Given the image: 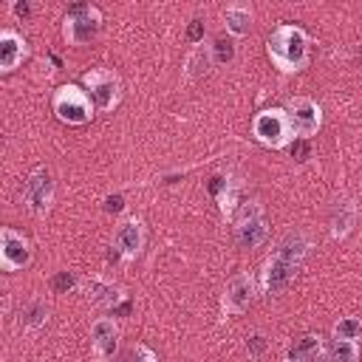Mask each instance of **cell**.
I'll use <instances>...</instances> for the list:
<instances>
[{"mask_svg": "<svg viewBox=\"0 0 362 362\" xmlns=\"http://www.w3.org/2000/svg\"><path fill=\"white\" fill-rule=\"evenodd\" d=\"M218 201H221V212L223 215H232L235 212V201H238V189L229 187V181H226V189L218 195Z\"/></svg>", "mask_w": 362, "mask_h": 362, "instance_id": "cell-25", "label": "cell"}, {"mask_svg": "<svg viewBox=\"0 0 362 362\" xmlns=\"http://www.w3.org/2000/svg\"><path fill=\"white\" fill-rule=\"evenodd\" d=\"M359 337H362V322L356 317H345V320H339L334 325V339H351V342H356Z\"/></svg>", "mask_w": 362, "mask_h": 362, "instance_id": "cell-22", "label": "cell"}, {"mask_svg": "<svg viewBox=\"0 0 362 362\" xmlns=\"http://www.w3.org/2000/svg\"><path fill=\"white\" fill-rule=\"evenodd\" d=\"M82 286H85L88 300H90V303H99V305H116L119 297H122V291H119L113 283H105V280H99V277H90V280H85Z\"/></svg>", "mask_w": 362, "mask_h": 362, "instance_id": "cell-16", "label": "cell"}, {"mask_svg": "<svg viewBox=\"0 0 362 362\" xmlns=\"http://www.w3.org/2000/svg\"><path fill=\"white\" fill-rule=\"evenodd\" d=\"M201 37V20H192V25H189V40H198Z\"/></svg>", "mask_w": 362, "mask_h": 362, "instance_id": "cell-28", "label": "cell"}, {"mask_svg": "<svg viewBox=\"0 0 362 362\" xmlns=\"http://www.w3.org/2000/svg\"><path fill=\"white\" fill-rule=\"evenodd\" d=\"M0 263L6 272H17L31 263V243L23 235H17L11 226L0 232Z\"/></svg>", "mask_w": 362, "mask_h": 362, "instance_id": "cell-8", "label": "cell"}, {"mask_svg": "<svg viewBox=\"0 0 362 362\" xmlns=\"http://www.w3.org/2000/svg\"><path fill=\"white\" fill-rule=\"evenodd\" d=\"M249 351H252V354H260V351H263V337H252V339H249Z\"/></svg>", "mask_w": 362, "mask_h": 362, "instance_id": "cell-27", "label": "cell"}, {"mask_svg": "<svg viewBox=\"0 0 362 362\" xmlns=\"http://www.w3.org/2000/svg\"><path fill=\"white\" fill-rule=\"evenodd\" d=\"M82 82L90 90V99L96 102L99 110H110L119 102V76L107 68H93L82 76Z\"/></svg>", "mask_w": 362, "mask_h": 362, "instance_id": "cell-5", "label": "cell"}, {"mask_svg": "<svg viewBox=\"0 0 362 362\" xmlns=\"http://www.w3.org/2000/svg\"><path fill=\"white\" fill-rule=\"evenodd\" d=\"M51 192H54V184H51V175L48 170H34L23 187V201L34 209V212H45L48 204H51Z\"/></svg>", "mask_w": 362, "mask_h": 362, "instance_id": "cell-9", "label": "cell"}, {"mask_svg": "<svg viewBox=\"0 0 362 362\" xmlns=\"http://www.w3.org/2000/svg\"><path fill=\"white\" fill-rule=\"evenodd\" d=\"M99 20L102 14L88 6V3H76L68 8V17H65V40L74 42V45H85L96 37L99 31Z\"/></svg>", "mask_w": 362, "mask_h": 362, "instance_id": "cell-4", "label": "cell"}, {"mask_svg": "<svg viewBox=\"0 0 362 362\" xmlns=\"http://www.w3.org/2000/svg\"><path fill=\"white\" fill-rule=\"evenodd\" d=\"M25 57V42L11 28L0 31V71H14V65Z\"/></svg>", "mask_w": 362, "mask_h": 362, "instance_id": "cell-12", "label": "cell"}, {"mask_svg": "<svg viewBox=\"0 0 362 362\" xmlns=\"http://www.w3.org/2000/svg\"><path fill=\"white\" fill-rule=\"evenodd\" d=\"M90 337H93V348H96V354L110 356V354L116 351L119 328H116V322H113V320H105V317H102V320H96V322H93Z\"/></svg>", "mask_w": 362, "mask_h": 362, "instance_id": "cell-14", "label": "cell"}, {"mask_svg": "<svg viewBox=\"0 0 362 362\" xmlns=\"http://www.w3.org/2000/svg\"><path fill=\"white\" fill-rule=\"evenodd\" d=\"M235 238L243 249H255L266 240V221H263L260 204H246L240 209L238 223H235Z\"/></svg>", "mask_w": 362, "mask_h": 362, "instance_id": "cell-6", "label": "cell"}, {"mask_svg": "<svg viewBox=\"0 0 362 362\" xmlns=\"http://www.w3.org/2000/svg\"><path fill=\"white\" fill-rule=\"evenodd\" d=\"M144 246V226L139 221H124L119 229H116V249L127 257L139 255Z\"/></svg>", "mask_w": 362, "mask_h": 362, "instance_id": "cell-13", "label": "cell"}, {"mask_svg": "<svg viewBox=\"0 0 362 362\" xmlns=\"http://www.w3.org/2000/svg\"><path fill=\"white\" fill-rule=\"evenodd\" d=\"M286 116H288V124H291V130H294L297 136H311V133H317L320 119H322V116H320V105L311 102V99H305V96L288 99Z\"/></svg>", "mask_w": 362, "mask_h": 362, "instance_id": "cell-7", "label": "cell"}, {"mask_svg": "<svg viewBox=\"0 0 362 362\" xmlns=\"http://www.w3.org/2000/svg\"><path fill=\"white\" fill-rule=\"evenodd\" d=\"M311 249V240L303 235V232H288L280 243H277V249H274V255L277 257H283V260H288V263H300L303 257H305V252Z\"/></svg>", "mask_w": 362, "mask_h": 362, "instance_id": "cell-15", "label": "cell"}, {"mask_svg": "<svg viewBox=\"0 0 362 362\" xmlns=\"http://www.w3.org/2000/svg\"><path fill=\"white\" fill-rule=\"evenodd\" d=\"M252 130H255L257 141L266 144V147H283V144H288V139L294 136L286 110H277V107H272V110H260V113L255 116Z\"/></svg>", "mask_w": 362, "mask_h": 362, "instance_id": "cell-3", "label": "cell"}, {"mask_svg": "<svg viewBox=\"0 0 362 362\" xmlns=\"http://www.w3.org/2000/svg\"><path fill=\"white\" fill-rule=\"evenodd\" d=\"M223 17H226V28L232 34H246L249 25H252V11L246 6H238V3L235 6H226Z\"/></svg>", "mask_w": 362, "mask_h": 362, "instance_id": "cell-19", "label": "cell"}, {"mask_svg": "<svg viewBox=\"0 0 362 362\" xmlns=\"http://www.w3.org/2000/svg\"><path fill=\"white\" fill-rule=\"evenodd\" d=\"M54 113L65 124H85L93 116V105L88 99V93L79 90L76 85H62L54 93Z\"/></svg>", "mask_w": 362, "mask_h": 362, "instance_id": "cell-2", "label": "cell"}, {"mask_svg": "<svg viewBox=\"0 0 362 362\" xmlns=\"http://www.w3.org/2000/svg\"><path fill=\"white\" fill-rule=\"evenodd\" d=\"M212 57H215L218 65L232 62V59H235V42H232L229 37H218L215 45H212Z\"/></svg>", "mask_w": 362, "mask_h": 362, "instance_id": "cell-23", "label": "cell"}, {"mask_svg": "<svg viewBox=\"0 0 362 362\" xmlns=\"http://www.w3.org/2000/svg\"><path fill=\"white\" fill-rule=\"evenodd\" d=\"M356 356H359V348L351 339H334L325 348V362H356Z\"/></svg>", "mask_w": 362, "mask_h": 362, "instance_id": "cell-20", "label": "cell"}, {"mask_svg": "<svg viewBox=\"0 0 362 362\" xmlns=\"http://www.w3.org/2000/svg\"><path fill=\"white\" fill-rule=\"evenodd\" d=\"M354 226V204L351 201H337L334 209H331V232L334 238H345Z\"/></svg>", "mask_w": 362, "mask_h": 362, "instance_id": "cell-18", "label": "cell"}, {"mask_svg": "<svg viewBox=\"0 0 362 362\" xmlns=\"http://www.w3.org/2000/svg\"><path fill=\"white\" fill-rule=\"evenodd\" d=\"M320 337H314V334H305V337H300L291 348H288V356H286V362H317V354H320Z\"/></svg>", "mask_w": 362, "mask_h": 362, "instance_id": "cell-17", "label": "cell"}, {"mask_svg": "<svg viewBox=\"0 0 362 362\" xmlns=\"http://www.w3.org/2000/svg\"><path fill=\"white\" fill-rule=\"evenodd\" d=\"M249 303H252V277L249 274L229 277V283L223 288V300H221L223 311L226 314H240V311H246Z\"/></svg>", "mask_w": 362, "mask_h": 362, "instance_id": "cell-11", "label": "cell"}, {"mask_svg": "<svg viewBox=\"0 0 362 362\" xmlns=\"http://www.w3.org/2000/svg\"><path fill=\"white\" fill-rule=\"evenodd\" d=\"M116 362H156V354L144 345H130L127 351H122V356Z\"/></svg>", "mask_w": 362, "mask_h": 362, "instance_id": "cell-24", "label": "cell"}, {"mask_svg": "<svg viewBox=\"0 0 362 362\" xmlns=\"http://www.w3.org/2000/svg\"><path fill=\"white\" fill-rule=\"evenodd\" d=\"M71 286H74V277H71L68 272H65V274H59V277L54 280V288H59V291H62V288H71Z\"/></svg>", "mask_w": 362, "mask_h": 362, "instance_id": "cell-26", "label": "cell"}, {"mask_svg": "<svg viewBox=\"0 0 362 362\" xmlns=\"http://www.w3.org/2000/svg\"><path fill=\"white\" fill-rule=\"evenodd\" d=\"M45 320H48V308H45V303H42V300H31V303L20 311V322H23V325H28V328L42 325Z\"/></svg>", "mask_w": 362, "mask_h": 362, "instance_id": "cell-21", "label": "cell"}, {"mask_svg": "<svg viewBox=\"0 0 362 362\" xmlns=\"http://www.w3.org/2000/svg\"><path fill=\"white\" fill-rule=\"evenodd\" d=\"M294 272H297L294 263H288V260L272 255V257L266 260V266H263V277H260L263 291H266V294H277V291H283V288L291 283Z\"/></svg>", "mask_w": 362, "mask_h": 362, "instance_id": "cell-10", "label": "cell"}, {"mask_svg": "<svg viewBox=\"0 0 362 362\" xmlns=\"http://www.w3.org/2000/svg\"><path fill=\"white\" fill-rule=\"evenodd\" d=\"M269 57L272 62L291 74V71H300L305 62H308V37L303 28L297 25H277L269 37Z\"/></svg>", "mask_w": 362, "mask_h": 362, "instance_id": "cell-1", "label": "cell"}]
</instances>
